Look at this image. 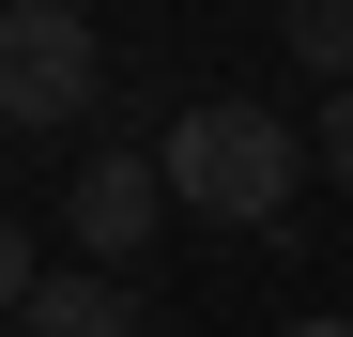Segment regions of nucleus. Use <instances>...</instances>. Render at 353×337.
Returning a JSON list of instances; mask_svg holds the SVG:
<instances>
[{
  "label": "nucleus",
  "mask_w": 353,
  "mask_h": 337,
  "mask_svg": "<svg viewBox=\"0 0 353 337\" xmlns=\"http://www.w3.org/2000/svg\"><path fill=\"white\" fill-rule=\"evenodd\" d=\"M307 138H323V168H338V199H353V92H323V123H307Z\"/></svg>",
  "instance_id": "0eeeda50"
},
{
  "label": "nucleus",
  "mask_w": 353,
  "mask_h": 337,
  "mask_svg": "<svg viewBox=\"0 0 353 337\" xmlns=\"http://www.w3.org/2000/svg\"><path fill=\"white\" fill-rule=\"evenodd\" d=\"M169 215H185V199H169V153H77V184H62V230L92 261H139Z\"/></svg>",
  "instance_id": "7ed1b4c3"
},
{
  "label": "nucleus",
  "mask_w": 353,
  "mask_h": 337,
  "mask_svg": "<svg viewBox=\"0 0 353 337\" xmlns=\"http://www.w3.org/2000/svg\"><path fill=\"white\" fill-rule=\"evenodd\" d=\"M46 292V261H31V230H16V215H0V307H31Z\"/></svg>",
  "instance_id": "423d86ee"
},
{
  "label": "nucleus",
  "mask_w": 353,
  "mask_h": 337,
  "mask_svg": "<svg viewBox=\"0 0 353 337\" xmlns=\"http://www.w3.org/2000/svg\"><path fill=\"white\" fill-rule=\"evenodd\" d=\"M292 337H353V307H307V322H292Z\"/></svg>",
  "instance_id": "6e6552de"
},
{
  "label": "nucleus",
  "mask_w": 353,
  "mask_h": 337,
  "mask_svg": "<svg viewBox=\"0 0 353 337\" xmlns=\"http://www.w3.org/2000/svg\"><path fill=\"white\" fill-rule=\"evenodd\" d=\"M154 153H169V199H185V215H215V230H276V215H292V184L323 168V138H307V123H276L261 92H200Z\"/></svg>",
  "instance_id": "f257e3e1"
},
{
  "label": "nucleus",
  "mask_w": 353,
  "mask_h": 337,
  "mask_svg": "<svg viewBox=\"0 0 353 337\" xmlns=\"http://www.w3.org/2000/svg\"><path fill=\"white\" fill-rule=\"evenodd\" d=\"M92 16L77 0H0V123H31V138H62L77 107H92Z\"/></svg>",
  "instance_id": "f03ea898"
},
{
  "label": "nucleus",
  "mask_w": 353,
  "mask_h": 337,
  "mask_svg": "<svg viewBox=\"0 0 353 337\" xmlns=\"http://www.w3.org/2000/svg\"><path fill=\"white\" fill-rule=\"evenodd\" d=\"M276 46H292L323 92H353V0H276Z\"/></svg>",
  "instance_id": "39448f33"
},
{
  "label": "nucleus",
  "mask_w": 353,
  "mask_h": 337,
  "mask_svg": "<svg viewBox=\"0 0 353 337\" xmlns=\"http://www.w3.org/2000/svg\"><path fill=\"white\" fill-rule=\"evenodd\" d=\"M16 337H154V322H139L123 276H46V292L16 307Z\"/></svg>",
  "instance_id": "20e7f679"
}]
</instances>
